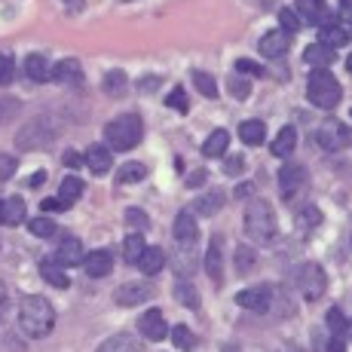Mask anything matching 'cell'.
<instances>
[{"instance_id": "1", "label": "cell", "mask_w": 352, "mask_h": 352, "mask_svg": "<svg viewBox=\"0 0 352 352\" xmlns=\"http://www.w3.org/2000/svg\"><path fill=\"white\" fill-rule=\"evenodd\" d=\"M56 324V309L43 294H25L19 303V328L28 337H46Z\"/></svg>"}, {"instance_id": "2", "label": "cell", "mask_w": 352, "mask_h": 352, "mask_svg": "<svg viewBox=\"0 0 352 352\" xmlns=\"http://www.w3.org/2000/svg\"><path fill=\"white\" fill-rule=\"evenodd\" d=\"M245 233L248 239L261 242V245H270V242L276 239V233H279V221H276V212L273 206H270L267 199H254L248 202L245 208Z\"/></svg>"}, {"instance_id": "3", "label": "cell", "mask_w": 352, "mask_h": 352, "mask_svg": "<svg viewBox=\"0 0 352 352\" xmlns=\"http://www.w3.org/2000/svg\"><path fill=\"white\" fill-rule=\"evenodd\" d=\"M144 135V123L138 113H120L117 120L104 126V141L111 151H132Z\"/></svg>"}, {"instance_id": "4", "label": "cell", "mask_w": 352, "mask_h": 352, "mask_svg": "<svg viewBox=\"0 0 352 352\" xmlns=\"http://www.w3.org/2000/svg\"><path fill=\"white\" fill-rule=\"evenodd\" d=\"M340 96L343 92H340V83L334 80V74L328 67H313V74L307 80V98L316 107H322V111H334L340 104Z\"/></svg>"}, {"instance_id": "5", "label": "cell", "mask_w": 352, "mask_h": 352, "mask_svg": "<svg viewBox=\"0 0 352 352\" xmlns=\"http://www.w3.org/2000/svg\"><path fill=\"white\" fill-rule=\"evenodd\" d=\"M316 141L324 151H346L352 147V129L343 126L340 120H324L322 129L316 132Z\"/></svg>"}, {"instance_id": "6", "label": "cell", "mask_w": 352, "mask_h": 352, "mask_svg": "<svg viewBox=\"0 0 352 352\" xmlns=\"http://www.w3.org/2000/svg\"><path fill=\"white\" fill-rule=\"evenodd\" d=\"M297 288H300V294L307 300H319L324 288H328V276H324L319 263H303L300 273H297Z\"/></svg>"}, {"instance_id": "7", "label": "cell", "mask_w": 352, "mask_h": 352, "mask_svg": "<svg viewBox=\"0 0 352 352\" xmlns=\"http://www.w3.org/2000/svg\"><path fill=\"white\" fill-rule=\"evenodd\" d=\"M52 129L46 120H34V123H28L19 132V138H16V144H19V151H37V147H46L52 141Z\"/></svg>"}, {"instance_id": "8", "label": "cell", "mask_w": 352, "mask_h": 352, "mask_svg": "<svg viewBox=\"0 0 352 352\" xmlns=\"http://www.w3.org/2000/svg\"><path fill=\"white\" fill-rule=\"evenodd\" d=\"M273 297H276V285H254V288L239 291L236 303L245 309H254V313H267L273 307Z\"/></svg>"}, {"instance_id": "9", "label": "cell", "mask_w": 352, "mask_h": 352, "mask_svg": "<svg viewBox=\"0 0 352 352\" xmlns=\"http://www.w3.org/2000/svg\"><path fill=\"white\" fill-rule=\"evenodd\" d=\"M303 187H307V168H303L300 162H288V166H282V172H279L282 196H285V199H294Z\"/></svg>"}, {"instance_id": "10", "label": "cell", "mask_w": 352, "mask_h": 352, "mask_svg": "<svg viewBox=\"0 0 352 352\" xmlns=\"http://www.w3.org/2000/svg\"><path fill=\"white\" fill-rule=\"evenodd\" d=\"M138 331H141V337H147V340H166V337H168V324H166L162 309H147V313H141Z\"/></svg>"}, {"instance_id": "11", "label": "cell", "mask_w": 352, "mask_h": 352, "mask_svg": "<svg viewBox=\"0 0 352 352\" xmlns=\"http://www.w3.org/2000/svg\"><path fill=\"white\" fill-rule=\"evenodd\" d=\"M52 80L77 89V86H83V67H80L77 58H62L58 65H52Z\"/></svg>"}, {"instance_id": "12", "label": "cell", "mask_w": 352, "mask_h": 352, "mask_svg": "<svg viewBox=\"0 0 352 352\" xmlns=\"http://www.w3.org/2000/svg\"><path fill=\"white\" fill-rule=\"evenodd\" d=\"M153 288L144 285V282H126V285L117 288V294H113V300L120 303V307H138V303L151 300Z\"/></svg>"}, {"instance_id": "13", "label": "cell", "mask_w": 352, "mask_h": 352, "mask_svg": "<svg viewBox=\"0 0 352 352\" xmlns=\"http://www.w3.org/2000/svg\"><path fill=\"white\" fill-rule=\"evenodd\" d=\"M80 267H83L86 276H92V279H104V276H111V270H113V257H111V252L98 248V252L83 254V263H80Z\"/></svg>"}, {"instance_id": "14", "label": "cell", "mask_w": 352, "mask_h": 352, "mask_svg": "<svg viewBox=\"0 0 352 352\" xmlns=\"http://www.w3.org/2000/svg\"><path fill=\"white\" fill-rule=\"evenodd\" d=\"M196 236H199V227H196L193 212H190V208L178 212V218H175V239H178V245L193 248L196 245Z\"/></svg>"}, {"instance_id": "15", "label": "cell", "mask_w": 352, "mask_h": 352, "mask_svg": "<svg viewBox=\"0 0 352 352\" xmlns=\"http://www.w3.org/2000/svg\"><path fill=\"white\" fill-rule=\"evenodd\" d=\"M257 50H261L263 58H282L288 52V34L285 31H267L261 37V43H257Z\"/></svg>"}, {"instance_id": "16", "label": "cell", "mask_w": 352, "mask_h": 352, "mask_svg": "<svg viewBox=\"0 0 352 352\" xmlns=\"http://www.w3.org/2000/svg\"><path fill=\"white\" fill-rule=\"evenodd\" d=\"M56 263H62V267H80V263H83V242L74 239V236H65V239L58 242Z\"/></svg>"}, {"instance_id": "17", "label": "cell", "mask_w": 352, "mask_h": 352, "mask_svg": "<svg viewBox=\"0 0 352 352\" xmlns=\"http://www.w3.org/2000/svg\"><path fill=\"white\" fill-rule=\"evenodd\" d=\"M206 273L212 276L214 282L224 279V239H221V236H214L206 252Z\"/></svg>"}, {"instance_id": "18", "label": "cell", "mask_w": 352, "mask_h": 352, "mask_svg": "<svg viewBox=\"0 0 352 352\" xmlns=\"http://www.w3.org/2000/svg\"><path fill=\"white\" fill-rule=\"evenodd\" d=\"M297 16L303 19V22H316V25H328L331 12L324 10V0H297Z\"/></svg>"}, {"instance_id": "19", "label": "cell", "mask_w": 352, "mask_h": 352, "mask_svg": "<svg viewBox=\"0 0 352 352\" xmlns=\"http://www.w3.org/2000/svg\"><path fill=\"white\" fill-rule=\"evenodd\" d=\"M135 267L141 270V273L144 276H157V273H162V267H166V252H162V248H144V252H141V257L138 261H135Z\"/></svg>"}, {"instance_id": "20", "label": "cell", "mask_w": 352, "mask_h": 352, "mask_svg": "<svg viewBox=\"0 0 352 352\" xmlns=\"http://www.w3.org/2000/svg\"><path fill=\"white\" fill-rule=\"evenodd\" d=\"M86 166H89L96 175H107V172H111V166H113L111 147H107V144H92L89 151H86Z\"/></svg>"}, {"instance_id": "21", "label": "cell", "mask_w": 352, "mask_h": 352, "mask_svg": "<svg viewBox=\"0 0 352 352\" xmlns=\"http://www.w3.org/2000/svg\"><path fill=\"white\" fill-rule=\"evenodd\" d=\"M25 77L31 80V83H46V80H52V65L46 62L43 56H28L25 58Z\"/></svg>"}, {"instance_id": "22", "label": "cell", "mask_w": 352, "mask_h": 352, "mask_svg": "<svg viewBox=\"0 0 352 352\" xmlns=\"http://www.w3.org/2000/svg\"><path fill=\"white\" fill-rule=\"evenodd\" d=\"M294 147H297V129H294V126H282L270 151H273V157H282V160H285V157H291V153H294Z\"/></svg>"}, {"instance_id": "23", "label": "cell", "mask_w": 352, "mask_h": 352, "mask_svg": "<svg viewBox=\"0 0 352 352\" xmlns=\"http://www.w3.org/2000/svg\"><path fill=\"white\" fill-rule=\"evenodd\" d=\"M227 147H230V132L227 129H214V132L206 138V144H202V157H208V160L224 157Z\"/></svg>"}, {"instance_id": "24", "label": "cell", "mask_w": 352, "mask_h": 352, "mask_svg": "<svg viewBox=\"0 0 352 352\" xmlns=\"http://www.w3.org/2000/svg\"><path fill=\"white\" fill-rule=\"evenodd\" d=\"M319 40L324 46H331V50H340V46L349 40V31H346V25H337V19H331L328 25H322Z\"/></svg>"}, {"instance_id": "25", "label": "cell", "mask_w": 352, "mask_h": 352, "mask_svg": "<svg viewBox=\"0 0 352 352\" xmlns=\"http://www.w3.org/2000/svg\"><path fill=\"white\" fill-rule=\"evenodd\" d=\"M40 276H43L52 288H67V285H71L65 267H62V263H56V261H50V257H46V261H40Z\"/></svg>"}, {"instance_id": "26", "label": "cell", "mask_w": 352, "mask_h": 352, "mask_svg": "<svg viewBox=\"0 0 352 352\" xmlns=\"http://www.w3.org/2000/svg\"><path fill=\"white\" fill-rule=\"evenodd\" d=\"M221 208H224V193L221 190H208L206 196H199V199L193 202V214H206V218L218 214Z\"/></svg>"}, {"instance_id": "27", "label": "cell", "mask_w": 352, "mask_h": 352, "mask_svg": "<svg viewBox=\"0 0 352 352\" xmlns=\"http://www.w3.org/2000/svg\"><path fill=\"white\" fill-rule=\"evenodd\" d=\"M334 56H337V50H331V46H324L322 40H319V43L307 46V52H303V62L313 65V67H328L331 62H334Z\"/></svg>"}, {"instance_id": "28", "label": "cell", "mask_w": 352, "mask_h": 352, "mask_svg": "<svg viewBox=\"0 0 352 352\" xmlns=\"http://www.w3.org/2000/svg\"><path fill=\"white\" fill-rule=\"evenodd\" d=\"M25 214H28V208H25L22 196H10V199L3 202V224H10V227L25 224Z\"/></svg>"}, {"instance_id": "29", "label": "cell", "mask_w": 352, "mask_h": 352, "mask_svg": "<svg viewBox=\"0 0 352 352\" xmlns=\"http://www.w3.org/2000/svg\"><path fill=\"white\" fill-rule=\"evenodd\" d=\"M96 352H141V343L129 334H117V337H107Z\"/></svg>"}, {"instance_id": "30", "label": "cell", "mask_w": 352, "mask_h": 352, "mask_svg": "<svg viewBox=\"0 0 352 352\" xmlns=\"http://www.w3.org/2000/svg\"><path fill=\"white\" fill-rule=\"evenodd\" d=\"M239 138L252 147L263 144V138H267V126H263L261 120H245V123H239Z\"/></svg>"}, {"instance_id": "31", "label": "cell", "mask_w": 352, "mask_h": 352, "mask_svg": "<svg viewBox=\"0 0 352 352\" xmlns=\"http://www.w3.org/2000/svg\"><path fill=\"white\" fill-rule=\"evenodd\" d=\"M257 267V252L252 245H239L236 248V273L239 276H252Z\"/></svg>"}, {"instance_id": "32", "label": "cell", "mask_w": 352, "mask_h": 352, "mask_svg": "<svg viewBox=\"0 0 352 352\" xmlns=\"http://www.w3.org/2000/svg\"><path fill=\"white\" fill-rule=\"evenodd\" d=\"M83 190H86V187H83V181H80V178H74V175H71V178H65V181H62V187H58V199H62L65 206L71 208L74 202H77L80 196H83Z\"/></svg>"}, {"instance_id": "33", "label": "cell", "mask_w": 352, "mask_h": 352, "mask_svg": "<svg viewBox=\"0 0 352 352\" xmlns=\"http://www.w3.org/2000/svg\"><path fill=\"white\" fill-rule=\"evenodd\" d=\"M144 175H147V166H141V162H126L117 172V184H135V181H141Z\"/></svg>"}, {"instance_id": "34", "label": "cell", "mask_w": 352, "mask_h": 352, "mask_svg": "<svg viewBox=\"0 0 352 352\" xmlns=\"http://www.w3.org/2000/svg\"><path fill=\"white\" fill-rule=\"evenodd\" d=\"M126 86H129V77L123 71H111L104 77V92H107V96H113V98L126 96Z\"/></svg>"}, {"instance_id": "35", "label": "cell", "mask_w": 352, "mask_h": 352, "mask_svg": "<svg viewBox=\"0 0 352 352\" xmlns=\"http://www.w3.org/2000/svg\"><path fill=\"white\" fill-rule=\"evenodd\" d=\"M168 334H172V343H175L178 349L190 352V349L196 346V337H193V331L187 328V324H175V328L168 331Z\"/></svg>"}, {"instance_id": "36", "label": "cell", "mask_w": 352, "mask_h": 352, "mask_svg": "<svg viewBox=\"0 0 352 352\" xmlns=\"http://www.w3.org/2000/svg\"><path fill=\"white\" fill-rule=\"evenodd\" d=\"M144 239H141V233H129L126 236V242H123V257L129 263H135L141 257V252H144Z\"/></svg>"}, {"instance_id": "37", "label": "cell", "mask_w": 352, "mask_h": 352, "mask_svg": "<svg viewBox=\"0 0 352 352\" xmlns=\"http://www.w3.org/2000/svg\"><path fill=\"white\" fill-rule=\"evenodd\" d=\"M193 83H196V89H199L206 98H218V83H214L212 74H206V71H193Z\"/></svg>"}, {"instance_id": "38", "label": "cell", "mask_w": 352, "mask_h": 352, "mask_svg": "<svg viewBox=\"0 0 352 352\" xmlns=\"http://www.w3.org/2000/svg\"><path fill=\"white\" fill-rule=\"evenodd\" d=\"M322 224V212L316 206H307L300 214H297V227L303 230V233H309V230H316Z\"/></svg>"}, {"instance_id": "39", "label": "cell", "mask_w": 352, "mask_h": 352, "mask_svg": "<svg viewBox=\"0 0 352 352\" xmlns=\"http://www.w3.org/2000/svg\"><path fill=\"white\" fill-rule=\"evenodd\" d=\"M28 230L37 239H50V236H56V221L52 218H34V221H28Z\"/></svg>"}, {"instance_id": "40", "label": "cell", "mask_w": 352, "mask_h": 352, "mask_svg": "<svg viewBox=\"0 0 352 352\" xmlns=\"http://www.w3.org/2000/svg\"><path fill=\"white\" fill-rule=\"evenodd\" d=\"M175 297H178V303H184V307H199V294H196V288L190 282H178L175 285Z\"/></svg>"}, {"instance_id": "41", "label": "cell", "mask_w": 352, "mask_h": 352, "mask_svg": "<svg viewBox=\"0 0 352 352\" xmlns=\"http://www.w3.org/2000/svg\"><path fill=\"white\" fill-rule=\"evenodd\" d=\"M126 224L135 230V233H141V230L151 227V218H147L141 208H126Z\"/></svg>"}, {"instance_id": "42", "label": "cell", "mask_w": 352, "mask_h": 352, "mask_svg": "<svg viewBox=\"0 0 352 352\" xmlns=\"http://www.w3.org/2000/svg\"><path fill=\"white\" fill-rule=\"evenodd\" d=\"M12 77H16V62H12V56L0 52V86H10Z\"/></svg>"}, {"instance_id": "43", "label": "cell", "mask_w": 352, "mask_h": 352, "mask_svg": "<svg viewBox=\"0 0 352 352\" xmlns=\"http://www.w3.org/2000/svg\"><path fill=\"white\" fill-rule=\"evenodd\" d=\"M328 328H331V334H346V328H349V322H346V316H343L340 313V309H331V313H328Z\"/></svg>"}, {"instance_id": "44", "label": "cell", "mask_w": 352, "mask_h": 352, "mask_svg": "<svg viewBox=\"0 0 352 352\" xmlns=\"http://www.w3.org/2000/svg\"><path fill=\"white\" fill-rule=\"evenodd\" d=\"M166 104H168V107H175V111H181V113H184L187 107H190V104H187V92L181 89V86H175V89L168 92V96H166Z\"/></svg>"}, {"instance_id": "45", "label": "cell", "mask_w": 352, "mask_h": 352, "mask_svg": "<svg viewBox=\"0 0 352 352\" xmlns=\"http://www.w3.org/2000/svg\"><path fill=\"white\" fill-rule=\"evenodd\" d=\"M279 22H282V31H285V34H297V31H300V16H297V12H291V10L279 12Z\"/></svg>"}, {"instance_id": "46", "label": "cell", "mask_w": 352, "mask_h": 352, "mask_svg": "<svg viewBox=\"0 0 352 352\" xmlns=\"http://www.w3.org/2000/svg\"><path fill=\"white\" fill-rule=\"evenodd\" d=\"M230 92H233V98L245 101L248 96H252V86H248V80H242V77H233V80H230Z\"/></svg>"}, {"instance_id": "47", "label": "cell", "mask_w": 352, "mask_h": 352, "mask_svg": "<svg viewBox=\"0 0 352 352\" xmlns=\"http://www.w3.org/2000/svg\"><path fill=\"white\" fill-rule=\"evenodd\" d=\"M16 157H10V153H0V181H10L12 175H16Z\"/></svg>"}, {"instance_id": "48", "label": "cell", "mask_w": 352, "mask_h": 352, "mask_svg": "<svg viewBox=\"0 0 352 352\" xmlns=\"http://www.w3.org/2000/svg\"><path fill=\"white\" fill-rule=\"evenodd\" d=\"M236 71L248 74V77H263V67L257 62H252V58H239V62H236Z\"/></svg>"}, {"instance_id": "49", "label": "cell", "mask_w": 352, "mask_h": 352, "mask_svg": "<svg viewBox=\"0 0 352 352\" xmlns=\"http://www.w3.org/2000/svg\"><path fill=\"white\" fill-rule=\"evenodd\" d=\"M224 172L227 175H242V172H245V157H227Z\"/></svg>"}, {"instance_id": "50", "label": "cell", "mask_w": 352, "mask_h": 352, "mask_svg": "<svg viewBox=\"0 0 352 352\" xmlns=\"http://www.w3.org/2000/svg\"><path fill=\"white\" fill-rule=\"evenodd\" d=\"M40 208H43V212H65V202L62 199H58V196H52V199H43V202H40Z\"/></svg>"}, {"instance_id": "51", "label": "cell", "mask_w": 352, "mask_h": 352, "mask_svg": "<svg viewBox=\"0 0 352 352\" xmlns=\"http://www.w3.org/2000/svg\"><path fill=\"white\" fill-rule=\"evenodd\" d=\"M233 196H236V199H252V196H254V184H252V181H245V184L236 187Z\"/></svg>"}, {"instance_id": "52", "label": "cell", "mask_w": 352, "mask_h": 352, "mask_svg": "<svg viewBox=\"0 0 352 352\" xmlns=\"http://www.w3.org/2000/svg\"><path fill=\"white\" fill-rule=\"evenodd\" d=\"M6 309H10V291H6V282L0 279V319L6 316Z\"/></svg>"}, {"instance_id": "53", "label": "cell", "mask_w": 352, "mask_h": 352, "mask_svg": "<svg viewBox=\"0 0 352 352\" xmlns=\"http://www.w3.org/2000/svg\"><path fill=\"white\" fill-rule=\"evenodd\" d=\"M65 166L67 168H80V166H83V157H80V153H74V151H67L65 153Z\"/></svg>"}, {"instance_id": "54", "label": "cell", "mask_w": 352, "mask_h": 352, "mask_svg": "<svg viewBox=\"0 0 352 352\" xmlns=\"http://www.w3.org/2000/svg\"><path fill=\"white\" fill-rule=\"evenodd\" d=\"M328 352H346V343H343V337H340V334H334V337H331Z\"/></svg>"}, {"instance_id": "55", "label": "cell", "mask_w": 352, "mask_h": 352, "mask_svg": "<svg viewBox=\"0 0 352 352\" xmlns=\"http://www.w3.org/2000/svg\"><path fill=\"white\" fill-rule=\"evenodd\" d=\"M340 19H346V22L352 25V0H343L340 3Z\"/></svg>"}, {"instance_id": "56", "label": "cell", "mask_w": 352, "mask_h": 352, "mask_svg": "<svg viewBox=\"0 0 352 352\" xmlns=\"http://www.w3.org/2000/svg\"><path fill=\"white\" fill-rule=\"evenodd\" d=\"M202 181H206V172H193L190 178H187V184H190V187H199Z\"/></svg>"}, {"instance_id": "57", "label": "cell", "mask_w": 352, "mask_h": 352, "mask_svg": "<svg viewBox=\"0 0 352 352\" xmlns=\"http://www.w3.org/2000/svg\"><path fill=\"white\" fill-rule=\"evenodd\" d=\"M46 181V172H37V175H31L28 178V187H40Z\"/></svg>"}, {"instance_id": "58", "label": "cell", "mask_w": 352, "mask_h": 352, "mask_svg": "<svg viewBox=\"0 0 352 352\" xmlns=\"http://www.w3.org/2000/svg\"><path fill=\"white\" fill-rule=\"evenodd\" d=\"M65 3H67V6H71V10H74V12H80V10H83V0H65Z\"/></svg>"}, {"instance_id": "59", "label": "cell", "mask_w": 352, "mask_h": 352, "mask_svg": "<svg viewBox=\"0 0 352 352\" xmlns=\"http://www.w3.org/2000/svg\"><path fill=\"white\" fill-rule=\"evenodd\" d=\"M10 107H12V104H6V101H0V123H3V120H6V113H10Z\"/></svg>"}, {"instance_id": "60", "label": "cell", "mask_w": 352, "mask_h": 352, "mask_svg": "<svg viewBox=\"0 0 352 352\" xmlns=\"http://www.w3.org/2000/svg\"><path fill=\"white\" fill-rule=\"evenodd\" d=\"M0 224H3V202H0Z\"/></svg>"}, {"instance_id": "61", "label": "cell", "mask_w": 352, "mask_h": 352, "mask_svg": "<svg viewBox=\"0 0 352 352\" xmlns=\"http://www.w3.org/2000/svg\"><path fill=\"white\" fill-rule=\"evenodd\" d=\"M346 67H349V71H352V56H349V58H346Z\"/></svg>"}, {"instance_id": "62", "label": "cell", "mask_w": 352, "mask_h": 352, "mask_svg": "<svg viewBox=\"0 0 352 352\" xmlns=\"http://www.w3.org/2000/svg\"><path fill=\"white\" fill-rule=\"evenodd\" d=\"M346 334H349V337H352V322H349V328H346Z\"/></svg>"}, {"instance_id": "63", "label": "cell", "mask_w": 352, "mask_h": 352, "mask_svg": "<svg viewBox=\"0 0 352 352\" xmlns=\"http://www.w3.org/2000/svg\"><path fill=\"white\" fill-rule=\"evenodd\" d=\"M346 31H349V37H352V28H346Z\"/></svg>"}]
</instances>
